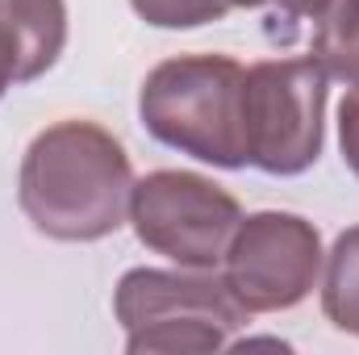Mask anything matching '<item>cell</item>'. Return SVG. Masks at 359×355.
Listing matches in <instances>:
<instances>
[{"label":"cell","instance_id":"277c9868","mask_svg":"<svg viewBox=\"0 0 359 355\" xmlns=\"http://www.w3.org/2000/svg\"><path fill=\"white\" fill-rule=\"evenodd\" d=\"M330 76L313 59H268L247 67L243 84V134L247 168L268 176H301L322 155Z\"/></svg>","mask_w":359,"mask_h":355},{"label":"cell","instance_id":"ba28073f","mask_svg":"<svg viewBox=\"0 0 359 355\" xmlns=\"http://www.w3.org/2000/svg\"><path fill=\"white\" fill-rule=\"evenodd\" d=\"M313 63L334 80H359V0H322L313 13Z\"/></svg>","mask_w":359,"mask_h":355},{"label":"cell","instance_id":"6da1fadb","mask_svg":"<svg viewBox=\"0 0 359 355\" xmlns=\"http://www.w3.org/2000/svg\"><path fill=\"white\" fill-rule=\"evenodd\" d=\"M134 168L126 147L96 121L46 126L17 180V201L29 226L59 243H96L130 222Z\"/></svg>","mask_w":359,"mask_h":355},{"label":"cell","instance_id":"9c48e42d","mask_svg":"<svg viewBox=\"0 0 359 355\" xmlns=\"http://www.w3.org/2000/svg\"><path fill=\"white\" fill-rule=\"evenodd\" d=\"M326 318L359 339V226L343 230L326 255V284H322Z\"/></svg>","mask_w":359,"mask_h":355},{"label":"cell","instance_id":"30bf717a","mask_svg":"<svg viewBox=\"0 0 359 355\" xmlns=\"http://www.w3.org/2000/svg\"><path fill=\"white\" fill-rule=\"evenodd\" d=\"M130 4L155 29H196L222 21L234 8V0H130Z\"/></svg>","mask_w":359,"mask_h":355},{"label":"cell","instance_id":"52a82bcc","mask_svg":"<svg viewBox=\"0 0 359 355\" xmlns=\"http://www.w3.org/2000/svg\"><path fill=\"white\" fill-rule=\"evenodd\" d=\"M67 46L63 0H0V96L46 76Z\"/></svg>","mask_w":359,"mask_h":355},{"label":"cell","instance_id":"3957f363","mask_svg":"<svg viewBox=\"0 0 359 355\" xmlns=\"http://www.w3.org/2000/svg\"><path fill=\"white\" fill-rule=\"evenodd\" d=\"M117 322L126 326V351H222L234 330L247 326V309L217 276H188L134 267L113 293Z\"/></svg>","mask_w":359,"mask_h":355},{"label":"cell","instance_id":"8992f818","mask_svg":"<svg viewBox=\"0 0 359 355\" xmlns=\"http://www.w3.org/2000/svg\"><path fill=\"white\" fill-rule=\"evenodd\" d=\"M226 284L247 314H280L301 305L322 276V239L297 213H251L226 247Z\"/></svg>","mask_w":359,"mask_h":355},{"label":"cell","instance_id":"7c38bea8","mask_svg":"<svg viewBox=\"0 0 359 355\" xmlns=\"http://www.w3.org/2000/svg\"><path fill=\"white\" fill-rule=\"evenodd\" d=\"M322 0H234V8H264L271 21H284V38L301 17H313Z\"/></svg>","mask_w":359,"mask_h":355},{"label":"cell","instance_id":"5b68a950","mask_svg":"<svg viewBox=\"0 0 359 355\" xmlns=\"http://www.w3.org/2000/svg\"><path fill=\"white\" fill-rule=\"evenodd\" d=\"M243 222V205L196 172H151L134 180L130 226L142 247L192 272L226 260V247Z\"/></svg>","mask_w":359,"mask_h":355},{"label":"cell","instance_id":"7a4b0ae2","mask_svg":"<svg viewBox=\"0 0 359 355\" xmlns=\"http://www.w3.org/2000/svg\"><path fill=\"white\" fill-rule=\"evenodd\" d=\"M247 67L226 55H176L159 63L138 92L147 134L213 168H247L243 134Z\"/></svg>","mask_w":359,"mask_h":355},{"label":"cell","instance_id":"8fae6325","mask_svg":"<svg viewBox=\"0 0 359 355\" xmlns=\"http://www.w3.org/2000/svg\"><path fill=\"white\" fill-rule=\"evenodd\" d=\"M339 147H343V163L359 180V80L339 105Z\"/></svg>","mask_w":359,"mask_h":355}]
</instances>
